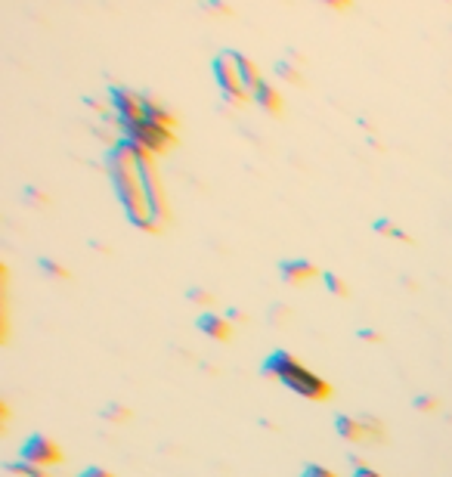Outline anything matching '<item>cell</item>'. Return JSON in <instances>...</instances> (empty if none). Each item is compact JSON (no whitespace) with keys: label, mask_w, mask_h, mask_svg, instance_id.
Masks as SVG:
<instances>
[{"label":"cell","mask_w":452,"mask_h":477,"mask_svg":"<svg viewBox=\"0 0 452 477\" xmlns=\"http://www.w3.org/2000/svg\"><path fill=\"white\" fill-rule=\"evenodd\" d=\"M140 152H143L140 146H134V143L121 136V140L106 152V171H108V180H112L115 195H118L124 217H127L137 229H143V233H155V229H162V227H158L155 214H152L149 201H146V192H143Z\"/></svg>","instance_id":"1"},{"label":"cell","mask_w":452,"mask_h":477,"mask_svg":"<svg viewBox=\"0 0 452 477\" xmlns=\"http://www.w3.org/2000/svg\"><path fill=\"white\" fill-rule=\"evenodd\" d=\"M239 56H242L239 50H221V53L211 60L214 81H217V87H221L223 99L226 103H232V106H239V103H245L248 99V93L242 87V75H239Z\"/></svg>","instance_id":"2"},{"label":"cell","mask_w":452,"mask_h":477,"mask_svg":"<svg viewBox=\"0 0 452 477\" xmlns=\"http://www.w3.org/2000/svg\"><path fill=\"white\" fill-rule=\"evenodd\" d=\"M279 381L288 390H295L297 397H304V400H329L332 397L329 381L319 379L316 372H310V369L304 363H297V360H291V363L286 366V372L279 375Z\"/></svg>","instance_id":"3"},{"label":"cell","mask_w":452,"mask_h":477,"mask_svg":"<svg viewBox=\"0 0 452 477\" xmlns=\"http://www.w3.org/2000/svg\"><path fill=\"white\" fill-rule=\"evenodd\" d=\"M118 127H121V136H124V140H130L134 146H140L143 152H149L152 158H155V155H165V152L174 146V140H177V136H174L171 130H162V127L149 125L146 118H140V121H127V125H118Z\"/></svg>","instance_id":"4"},{"label":"cell","mask_w":452,"mask_h":477,"mask_svg":"<svg viewBox=\"0 0 452 477\" xmlns=\"http://www.w3.org/2000/svg\"><path fill=\"white\" fill-rule=\"evenodd\" d=\"M140 173H143V192H146V201H149L152 214H155L158 227L167 223V201H165V186H162V177H158V168H155V158L149 152H140Z\"/></svg>","instance_id":"5"},{"label":"cell","mask_w":452,"mask_h":477,"mask_svg":"<svg viewBox=\"0 0 452 477\" xmlns=\"http://www.w3.org/2000/svg\"><path fill=\"white\" fill-rule=\"evenodd\" d=\"M19 459L32 462V465H41V468H50L62 462V450L53 437H47V434H32V437H25V444H22Z\"/></svg>","instance_id":"6"},{"label":"cell","mask_w":452,"mask_h":477,"mask_svg":"<svg viewBox=\"0 0 452 477\" xmlns=\"http://www.w3.org/2000/svg\"><path fill=\"white\" fill-rule=\"evenodd\" d=\"M108 106H112L118 125L143 118V97L137 90H130V87H121V84L108 87Z\"/></svg>","instance_id":"7"},{"label":"cell","mask_w":452,"mask_h":477,"mask_svg":"<svg viewBox=\"0 0 452 477\" xmlns=\"http://www.w3.org/2000/svg\"><path fill=\"white\" fill-rule=\"evenodd\" d=\"M279 276H282V282H288V285H304V282L319 276V267L310 264V260H304V257H291V260H282L279 264Z\"/></svg>","instance_id":"8"},{"label":"cell","mask_w":452,"mask_h":477,"mask_svg":"<svg viewBox=\"0 0 452 477\" xmlns=\"http://www.w3.org/2000/svg\"><path fill=\"white\" fill-rule=\"evenodd\" d=\"M195 329L202 332V335L214 338V341H230L232 335V325L226 316H217V313H202L199 320H195Z\"/></svg>","instance_id":"9"},{"label":"cell","mask_w":452,"mask_h":477,"mask_svg":"<svg viewBox=\"0 0 452 477\" xmlns=\"http://www.w3.org/2000/svg\"><path fill=\"white\" fill-rule=\"evenodd\" d=\"M143 118L149 121V125L162 127V130H171V134L177 130V118H174V115L152 97H143Z\"/></svg>","instance_id":"10"},{"label":"cell","mask_w":452,"mask_h":477,"mask_svg":"<svg viewBox=\"0 0 452 477\" xmlns=\"http://www.w3.org/2000/svg\"><path fill=\"white\" fill-rule=\"evenodd\" d=\"M251 99H254V103H258L260 108H264V112H269V115H279V112H282V93L276 90V87L269 84V81H260L258 90L251 93Z\"/></svg>","instance_id":"11"},{"label":"cell","mask_w":452,"mask_h":477,"mask_svg":"<svg viewBox=\"0 0 452 477\" xmlns=\"http://www.w3.org/2000/svg\"><path fill=\"white\" fill-rule=\"evenodd\" d=\"M334 431L341 434L344 440H350V444H360V440H366V428H363V422L360 418H353V416H334Z\"/></svg>","instance_id":"12"},{"label":"cell","mask_w":452,"mask_h":477,"mask_svg":"<svg viewBox=\"0 0 452 477\" xmlns=\"http://www.w3.org/2000/svg\"><path fill=\"white\" fill-rule=\"evenodd\" d=\"M291 360H295V357H291L288 351H273L264 360V366H260V375H264V379H276V381H279V375L286 372V366L291 363Z\"/></svg>","instance_id":"13"},{"label":"cell","mask_w":452,"mask_h":477,"mask_svg":"<svg viewBox=\"0 0 452 477\" xmlns=\"http://www.w3.org/2000/svg\"><path fill=\"white\" fill-rule=\"evenodd\" d=\"M239 75H242V87H245V93H248V97H251V93L258 90V84L264 81V78H260L258 62H254V60H248L245 53L239 56Z\"/></svg>","instance_id":"14"},{"label":"cell","mask_w":452,"mask_h":477,"mask_svg":"<svg viewBox=\"0 0 452 477\" xmlns=\"http://www.w3.org/2000/svg\"><path fill=\"white\" fill-rule=\"evenodd\" d=\"M6 472H13V474H22V477H53V474L47 472V468H41V465H32V462H25V459L6 462Z\"/></svg>","instance_id":"15"},{"label":"cell","mask_w":452,"mask_h":477,"mask_svg":"<svg viewBox=\"0 0 452 477\" xmlns=\"http://www.w3.org/2000/svg\"><path fill=\"white\" fill-rule=\"evenodd\" d=\"M323 285L329 288L334 298H347V295H350V285L338 276V273H323Z\"/></svg>","instance_id":"16"},{"label":"cell","mask_w":452,"mask_h":477,"mask_svg":"<svg viewBox=\"0 0 452 477\" xmlns=\"http://www.w3.org/2000/svg\"><path fill=\"white\" fill-rule=\"evenodd\" d=\"M273 71L282 78V81H288V84H301V71H297V65H291L288 60H279L273 65Z\"/></svg>","instance_id":"17"},{"label":"cell","mask_w":452,"mask_h":477,"mask_svg":"<svg viewBox=\"0 0 452 477\" xmlns=\"http://www.w3.org/2000/svg\"><path fill=\"white\" fill-rule=\"evenodd\" d=\"M372 227H375V233H384V236H391V238H400V242H412V236H410V233H403V229H400V227H393V223H391V220H384V217H381V220L372 223Z\"/></svg>","instance_id":"18"},{"label":"cell","mask_w":452,"mask_h":477,"mask_svg":"<svg viewBox=\"0 0 452 477\" xmlns=\"http://www.w3.org/2000/svg\"><path fill=\"white\" fill-rule=\"evenodd\" d=\"M99 416L106 418V422H115V425H121V422H127L130 418V409H124L121 403H108V407L99 409Z\"/></svg>","instance_id":"19"},{"label":"cell","mask_w":452,"mask_h":477,"mask_svg":"<svg viewBox=\"0 0 452 477\" xmlns=\"http://www.w3.org/2000/svg\"><path fill=\"white\" fill-rule=\"evenodd\" d=\"M186 301H193V304H202V307H208V304H214V295H211L208 288H202V285H189V288H186Z\"/></svg>","instance_id":"20"},{"label":"cell","mask_w":452,"mask_h":477,"mask_svg":"<svg viewBox=\"0 0 452 477\" xmlns=\"http://www.w3.org/2000/svg\"><path fill=\"white\" fill-rule=\"evenodd\" d=\"M38 267L47 276H53V279H69V270H65L62 264H56V260H50V257H41L38 260Z\"/></svg>","instance_id":"21"},{"label":"cell","mask_w":452,"mask_h":477,"mask_svg":"<svg viewBox=\"0 0 452 477\" xmlns=\"http://www.w3.org/2000/svg\"><path fill=\"white\" fill-rule=\"evenodd\" d=\"M301 477H338L332 472V468H323V465H307L301 472Z\"/></svg>","instance_id":"22"},{"label":"cell","mask_w":452,"mask_h":477,"mask_svg":"<svg viewBox=\"0 0 452 477\" xmlns=\"http://www.w3.org/2000/svg\"><path fill=\"white\" fill-rule=\"evenodd\" d=\"M288 316H291V310L282 307V304H273V307H269V320H276V325H282V320H288Z\"/></svg>","instance_id":"23"},{"label":"cell","mask_w":452,"mask_h":477,"mask_svg":"<svg viewBox=\"0 0 452 477\" xmlns=\"http://www.w3.org/2000/svg\"><path fill=\"white\" fill-rule=\"evenodd\" d=\"M412 407H415V409H425V412H431V409L437 407V400H434L431 394H421V397H415V400H412Z\"/></svg>","instance_id":"24"},{"label":"cell","mask_w":452,"mask_h":477,"mask_svg":"<svg viewBox=\"0 0 452 477\" xmlns=\"http://www.w3.org/2000/svg\"><path fill=\"white\" fill-rule=\"evenodd\" d=\"M78 477H115L112 472H108V468H97V465H90V468H84L81 474Z\"/></svg>","instance_id":"25"},{"label":"cell","mask_w":452,"mask_h":477,"mask_svg":"<svg viewBox=\"0 0 452 477\" xmlns=\"http://www.w3.org/2000/svg\"><path fill=\"white\" fill-rule=\"evenodd\" d=\"M360 338H363V341L378 344V341H381V332H375V329H360Z\"/></svg>","instance_id":"26"},{"label":"cell","mask_w":452,"mask_h":477,"mask_svg":"<svg viewBox=\"0 0 452 477\" xmlns=\"http://www.w3.org/2000/svg\"><path fill=\"white\" fill-rule=\"evenodd\" d=\"M25 195H28V199L34 201V205H43V201H47V195H43V192H38V190H34V186H25Z\"/></svg>","instance_id":"27"},{"label":"cell","mask_w":452,"mask_h":477,"mask_svg":"<svg viewBox=\"0 0 452 477\" xmlns=\"http://www.w3.org/2000/svg\"><path fill=\"white\" fill-rule=\"evenodd\" d=\"M353 477H381L378 472H372L369 465H360V468H353Z\"/></svg>","instance_id":"28"},{"label":"cell","mask_w":452,"mask_h":477,"mask_svg":"<svg viewBox=\"0 0 452 477\" xmlns=\"http://www.w3.org/2000/svg\"><path fill=\"white\" fill-rule=\"evenodd\" d=\"M226 320H245V313H242V310H226Z\"/></svg>","instance_id":"29"}]
</instances>
